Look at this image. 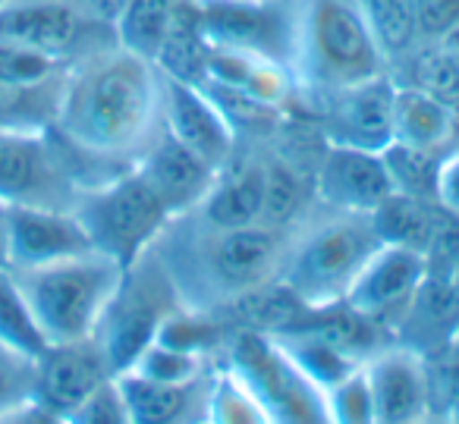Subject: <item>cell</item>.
I'll return each mask as SVG.
<instances>
[{
	"label": "cell",
	"mask_w": 459,
	"mask_h": 424,
	"mask_svg": "<svg viewBox=\"0 0 459 424\" xmlns=\"http://www.w3.org/2000/svg\"><path fill=\"white\" fill-rule=\"evenodd\" d=\"M164 126V76L152 60L110 45L66 66L57 129L82 151L129 167Z\"/></svg>",
	"instance_id": "obj_1"
},
{
	"label": "cell",
	"mask_w": 459,
	"mask_h": 424,
	"mask_svg": "<svg viewBox=\"0 0 459 424\" xmlns=\"http://www.w3.org/2000/svg\"><path fill=\"white\" fill-rule=\"evenodd\" d=\"M202 221V217H198ZM293 227H211L202 221V229L192 236L186 261H164L183 305L221 311L233 299L258 290V286L281 280Z\"/></svg>",
	"instance_id": "obj_2"
},
{
	"label": "cell",
	"mask_w": 459,
	"mask_h": 424,
	"mask_svg": "<svg viewBox=\"0 0 459 424\" xmlns=\"http://www.w3.org/2000/svg\"><path fill=\"white\" fill-rule=\"evenodd\" d=\"M293 76L299 95L325 98L390 73L359 0H299Z\"/></svg>",
	"instance_id": "obj_3"
},
{
	"label": "cell",
	"mask_w": 459,
	"mask_h": 424,
	"mask_svg": "<svg viewBox=\"0 0 459 424\" xmlns=\"http://www.w3.org/2000/svg\"><path fill=\"white\" fill-rule=\"evenodd\" d=\"M377 246L381 239L368 214L327 211V217L293 227L281 280L308 308L337 305L346 299L356 273Z\"/></svg>",
	"instance_id": "obj_4"
},
{
	"label": "cell",
	"mask_w": 459,
	"mask_h": 424,
	"mask_svg": "<svg viewBox=\"0 0 459 424\" xmlns=\"http://www.w3.org/2000/svg\"><path fill=\"white\" fill-rule=\"evenodd\" d=\"M13 273L48 342H79L95 336L123 267L101 252H85Z\"/></svg>",
	"instance_id": "obj_5"
},
{
	"label": "cell",
	"mask_w": 459,
	"mask_h": 424,
	"mask_svg": "<svg viewBox=\"0 0 459 424\" xmlns=\"http://www.w3.org/2000/svg\"><path fill=\"white\" fill-rule=\"evenodd\" d=\"M177 305H183V299L154 246L139 261L123 267L120 286L95 330V342L101 346L114 377L129 371L142 349L152 346L164 317Z\"/></svg>",
	"instance_id": "obj_6"
},
{
	"label": "cell",
	"mask_w": 459,
	"mask_h": 424,
	"mask_svg": "<svg viewBox=\"0 0 459 424\" xmlns=\"http://www.w3.org/2000/svg\"><path fill=\"white\" fill-rule=\"evenodd\" d=\"M73 214L82 221L95 252L114 258L120 267L139 261L173 221L135 167L95 189H85Z\"/></svg>",
	"instance_id": "obj_7"
},
{
	"label": "cell",
	"mask_w": 459,
	"mask_h": 424,
	"mask_svg": "<svg viewBox=\"0 0 459 424\" xmlns=\"http://www.w3.org/2000/svg\"><path fill=\"white\" fill-rule=\"evenodd\" d=\"M227 368L255 393L271 424H331L327 396L271 333L233 330L227 340Z\"/></svg>",
	"instance_id": "obj_8"
},
{
	"label": "cell",
	"mask_w": 459,
	"mask_h": 424,
	"mask_svg": "<svg viewBox=\"0 0 459 424\" xmlns=\"http://www.w3.org/2000/svg\"><path fill=\"white\" fill-rule=\"evenodd\" d=\"M0 39L64 66L117 45L114 26L91 16L79 0H10L0 7Z\"/></svg>",
	"instance_id": "obj_9"
},
{
	"label": "cell",
	"mask_w": 459,
	"mask_h": 424,
	"mask_svg": "<svg viewBox=\"0 0 459 424\" xmlns=\"http://www.w3.org/2000/svg\"><path fill=\"white\" fill-rule=\"evenodd\" d=\"M82 195L66 170L54 133L0 129V204L4 208L73 211Z\"/></svg>",
	"instance_id": "obj_10"
},
{
	"label": "cell",
	"mask_w": 459,
	"mask_h": 424,
	"mask_svg": "<svg viewBox=\"0 0 459 424\" xmlns=\"http://www.w3.org/2000/svg\"><path fill=\"white\" fill-rule=\"evenodd\" d=\"M299 0H198L211 48L255 54L293 70Z\"/></svg>",
	"instance_id": "obj_11"
},
{
	"label": "cell",
	"mask_w": 459,
	"mask_h": 424,
	"mask_svg": "<svg viewBox=\"0 0 459 424\" xmlns=\"http://www.w3.org/2000/svg\"><path fill=\"white\" fill-rule=\"evenodd\" d=\"M312 192L327 211L371 214L384 198L394 195V183L381 151L325 142L321 158L315 160Z\"/></svg>",
	"instance_id": "obj_12"
},
{
	"label": "cell",
	"mask_w": 459,
	"mask_h": 424,
	"mask_svg": "<svg viewBox=\"0 0 459 424\" xmlns=\"http://www.w3.org/2000/svg\"><path fill=\"white\" fill-rule=\"evenodd\" d=\"M377 424H421L431 418L434 393L428 359L390 342L365 361Z\"/></svg>",
	"instance_id": "obj_13"
},
{
	"label": "cell",
	"mask_w": 459,
	"mask_h": 424,
	"mask_svg": "<svg viewBox=\"0 0 459 424\" xmlns=\"http://www.w3.org/2000/svg\"><path fill=\"white\" fill-rule=\"evenodd\" d=\"M394 85L387 73L365 85L318 98L325 142L384 151L394 142Z\"/></svg>",
	"instance_id": "obj_14"
},
{
	"label": "cell",
	"mask_w": 459,
	"mask_h": 424,
	"mask_svg": "<svg viewBox=\"0 0 459 424\" xmlns=\"http://www.w3.org/2000/svg\"><path fill=\"white\" fill-rule=\"evenodd\" d=\"M164 76V73H160ZM164 129L217 173L233 164L239 135L202 85L164 76Z\"/></svg>",
	"instance_id": "obj_15"
},
{
	"label": "cell",
	"mask_w": 459,
	"mask_h": 424,
	"mask_svg": "<svg viewBox=\"0 0 459 424\" xmlns=\"http://www.w3.org/2000/svg\"><path fill=\"white\" fill-rule=\"evenodd\" d=\"M428 277V258L415 248L403 246H377L375 255L356 273L343 302L356 308L359 315L377 321L390 333V324L396 321L412 292Z\"/></svg>",
	"instance_id": "obj_16"
},
{
	"label": "cell",
	"mask_w": 459,
	"mask_h": 424,
	"mask_svg": "<svg viewBox=\"0 0 459 424\" xmlns=\"http://www.w3.org/2000/svg\"><path fill=\"white\" fill-rule=\"evenodd\" d=\"M114 377L101 346L91 340L51 342L35 361V405L64 418Z\"/></svg>",
	"instance_id": "obj_17"
},
{
	"label": "cell",
	"mask_w": 459,
	"mask_h": 424,
	"mask_svg": "<svg viewBox=\"0 0 459 424\" xmlns=\"http://www.w3.org/2000/svg\"><path fill=\"white\" fill-rule=\"evenodd\" d=\"M133 167L148 183V189L160 198V204H164L173 221L198 211V204L208 198L211 186L217 179L214 167L204 164L198 154H192L164 126H160V133L154 135V142L139 154V160Z\"/></svg>",
	"instance_id": "obj_18"
},
{
	"label": "cell",
	"mask_w": 459,
	"mask_h": 424,
	"mask_svg": "<svg viewBox=\"0 0 459 424\" xmlns=\"http://www.w3.org/2000/svg\"><path fill=\"white\" fill-rule=\"evenodd\" d=\"M7 246L13 271H29V267L95 252L82 221L73 211L57 208H10Z\"/></svg>",
	"instance_id": "obj_19"
},
{
	"label": "cell",
	"mask_w": 459,
	"mask_h": 424,
	"mask_svg": "<svg viewBox=\"0 0 459 424\" xmlns=\"http://www.w3.org/2000/svg\"><path fill=\"white\" fill-rule=\"evenodd\" d=\"M459 327V283L456 277L428 273L412 292L406 308L390 324V336L419 355H440L453 346Z\"/></svg>",
	"instance_id": "obj_20"
},
{
	"label": "cell",
	"mask_w": 459,
	"mask_h": 424,
	"mask_svg": "<svg viewBox=\"0 0 459 424\" xmlns=\"http://www.w3.org/2000/svg\"><path fill=\"white\" fill-rule=\"evenodd\" d=\"M202 82L223 85V89L237 91V95L249 98L262 108L281 110V114H287L299 98V85H296L290 66L255 57V54L227 51V48H211L208 73H204Z\"/></svg>",
	"instance_id": "obj_21"
},
{
	"label": "cell",
	"mask_w": 459,
	"mask_h": 424,
	"mask_svg": "<svg viewBox=\"0 0 459 424\" xmlns=\"http://www.w3.org/2000/svg\"><path fill=\"white\" fill-rule=\"evenodd\" d=\"M394 139L446 154L459 139V98H440L419 85H394Z\"/></svg>",
	"instance_id": "obj_22"
},
{
	"label": "cell",
	"mask_w": 459,
	"mask_h": 424,
	"mask_svg": "<svg viewBox=\"0 0 459 424\" xmlns=\"http://www.w3.org/2000/svg\"><path fill=\"white\" fill-rule=\"evenodd\" d=\"M208 377L211 371L195 384H158V380L123 371L114 380L133 424H195L204 418Z\"/></svg>",
	"instance_id": "obj_23"
},
{
	"label": "cell",
	"mask_w": 459,
	"mask_h": 424,
	"mask_svg": "<svg viewBox=\"0 0 459 424\" xmlns=\"http://www.w3.org/2000/svg\"><path fill=\"white\" fill-rule=\"evenodd\" d=\"M264 208V164L262 160H237L217 173L208 198L198 204V214L211 227H252L262 223Z\"/></svg>",
	"instance_id": "obj_24"
},
{
	"label": "cell",
	"mask_w": 459,
	"mask_h": 424,
	"mask_svg": "<svg viewBox=\"0 0 459 424\" xmlns=\"http://www.w3.org/2000/svg\"><path fill=\"white\" fill-rule=\"evenodd\" d=\"M211 41L202 29V13H198V0H179L173 7V20L167 29V39L160 45L154 66L164 76L179 79V82L198 85L208 73Z\"/></svg>",
	"instance_id": "obj_25"
},
{
	"label": "cell",
	"mask_w": 459,
	"mask_h": 424,
	"mask_svg": "<svg viewBox=\"0 0 459 424\" xmlns=\"http://www.w3.org/2000/svg\"><path fill=\"white\" fill-rule=\"evenodd\" d=\"M440 214H444V208L437 202H421V198H409L394 192L368 217L384 246H403L428 255L434 233L440 227Z\"/></svg>",
	"instance_id": "obj_26"
},
{
	"label": "cell",
	"mask_w": 459,
	"mask_h": 424,
	"mask_svg": "<svg viewBox=\"0 0 459 424\" xmlns=\"http://www.w3.org/2000/svg\"><path fill=\"white\" fill-rule=\"evenodd\" d=\"M64 76L39 79V82H0V129L7 133H48L57 123Z\"/></svg>",
	"instance_id": "obj_27"
},
{
	"label": "cell",
	"mask_w": 459,
	"mask_h": 424,
	"mask_svg": "<svg viewBox=\"0 0 459 424\" xmlns=\"http://www.w3.org/2000/svg\"><path fill=\"white\" fill-rule=\"evenodd\" d=\"M264 164V208L262 223L268 227H296L299 214L306 211L308 195L312 192V179L306 177L299 164L287 154H274V158H262Z\"/></svg>",
	"instance_id": "obj_28"
},
{
	"label": "cell",
	"mask_w": 459,
	"mask_h": 424,
	"mask_svg": "<svg viewBox=\"0 0 459 424\" xmlns=\"http://www.w3.org/2000/svg\"><path fill=\"white\" fill-rule=\"evenodd\" d=\"M274 340L281 342L283 352L299 365V371L308 374L325 393L365 365V361H359L356 355L333 346L331 340L312 333V330H290V333H277Z\"/></svg>",
	"instance_id": "obj_29"
},
{
	"label": "cell",
	"mask_w": 459,
	"mask_h": 424,
	"mask_svg": "<svg viewBox=\"0 0 459 424\" xmlns=\"http://www.w3.org/2000/svg\"><path fill=\"white\" fill-rule=\"evenodd\" d=\"M230 333H233V330H230V324L223 321V315H217V311L177 305V308L164 317V324H160L154 340L170 349H179V352L211 359V352L227 349Z\"/></svg>",
	"instance_id": "obj_30"
},
{
	"label": "cell",
	"mask_w": 459,
	"mask_h": 424,
	"mask_svg": "<svg viewBox=\"0 0 459 424\" xmlns=\"http://www.w3.org/2000/svg\"><path fill=\"white\" fill-rule=\"evenodd\" d=\"M0 342L35 361L51 346L35 321L32 305H29L13 267H0Z\"/></svg>",
	"instance_id": "obj_31"
},
{
	"label": "cell",
	"mask_w": 459,
	"mask_h": 424,
	"mask_svg": "<svg viewBox=\"0 0 459 424\" xmlns=\"http://www.w3.org/2000/svg\"><path fill=\"white\" fill-rule=\"evenodd\" d=\"M177 4L179 0H129L114 26L117 45L154 64V57H158L160 45L167 39Z\"/></svg>",
	"instance_id": "obj_32"
},
{
	"label": "cell",
	"mask_w": 459,
	"mask_h": 424,
	"mask_svg": "<svg viewBox=\"0 0 459 424\" xmlns=\"http://www.w3.org/2000/svg\"><path fill=\"white\" fill-rule=\"evenodd\" d=\"M381 158L384 167H387L390 183H394V192L421 198V202H437V167L444 154L394 139L381 151Z\"/></svg>",
	"instance_id": "obj_33"
},
{
	"label": "cell",
	"mask_w": 459,
	"mask_h": 424,
	"mask_svg": "<svg viewBox=\"0 0 459 424\" xmlns=\"http://www.w3.org/2000/svg\"><path fill=\"white\" fill-rule=\"evenodd\" d=\"M204 421L208 424H271L268 411L255 399V393L230 371L227 365L214 368L208 377L204 396Z\"/></svg>",
	"instance_id": "obj_34"
},
{
	"label": "cell",
	"mask_w": 459,
	"mask_h": 424,
	"mask_svg": "<svg viewBox=\"0 0 459 424\" xmlns=\"http://www.w3.org/2000/svg\"><path fill=\"white\" fill-rule=\"evenodd\" d=\"M359 4H362L365 20L390 64L406 60L421 45L409 0H359Z\"/></svg>",
	"instance_id": "obj_35"
},
{
	"label": "cell",
	"mask_w": 459,
	"mask_h": 424,
	"mask_svg": "<svg viewBox=\"0 0 459 424\" xmlns=\"http://www.w3.org/2000/svg\"><path fill=\"white\" fill-rule=\"evenodd\" d=\"M208 365L211 359L179 352V349H170L154 340L152 346L142 349V355L133 361L129 371L139 374V377L158 380V384H195V380H202L208 374Z\"/></svg>",
	"instance_id": "obj_36"
},
{
	"label": "cell",
	"mask_w": 459,
	"mask_h": 424,
	"mask_svg": "<svg viewBox=\"0 0 459 424\" xmlns=\"http://www.w3.org/2000/svg\"><path fill=\"white\" fill-rule=\"evenodd\" d=\"M35 402V359L0 342V421Z\"/></svg>",
	"instance_id": "obj_37"
},
{
	"label": "cell",
	"mask_w": 459,
	"mask_h": 424,
	"mask_svg": "<svg viewBox=\"0 0 459 424\" xmlns=\"http://www.w3.org/2000/svg\"><path fill=\"white\" fill-rule=\"evenodd\" d=\"M327 396V415L331 424H377L375 418V399H371V386L365 377V365L337 386L325 393Z\"/></svg>",
	"instance_id": "obj_38"
},
{
	"label": "cell",
	"mask_w": 459,
	"mask_h": 424,
	"mask_svg": "<svg viewBox=\"0 0 459 424\" xmlns=\"http://www.w3.org/2000/svg\"><path fill=\"white\" fill-rule=\"evenodd\" d=\"M60 70L66 66L57 60L0 39V82H39V79L57 76Z\"/></svg>",
	"instance_id": "obj_39"
},
{
	"label": "cell",
	"mask_w": 459,
	"mask_h": 424,
	"mask_svg": "<svg viewBox=\"0 0 459 424\" xmlns=\"http://www.w3.org/2000/svg\"><path fill=\"white\" fill-rule=\"evenodd\" d=\"M60 424H133V418H129V411H126L120 386L110 377L108 384L98 386L82 405L66 411V415L60 418Z\"/></svg>",
	"instance_id": "obj_40"
},
{
	"label": "cell",
	"mask_w": 459,
	"mask_h": 424,
	"mask_svg": "<svg viewBox=\"0 0 459 424\" xmlns=\"http://www.w3.org/2000/svg\"><path fill=\"white\" fill-rule=\"evenodd\" d=\"M421 45H446L459 32V0H409Z\"/></svg>",
	"instance_id": "obj_41"
},
{
	"label": "cell",
	"mask_w": 459,
	"mask_h": 424,
	"mask_svg": "<svg viewBox=\"0 0 459 424\" xmlns=\"http://www.w3.org/2000/svg\"><path fill=\"white\" fill-rule=\"evenodd\" d=\"M437 204L459 217V145L440 158L437 167Z\"/></svg>",
	"instance_id": "obj_42"
},
{
	"label": "cell",
	"mask_w": 459,
	"mask_h": 424,
	"mask_svg": "<svg viewBox=\"0 0 459 424\" xmlns=\"http://www.w3.org/2000/svg\"><path fill=\"white\" fill-rule=\"evenodd\" d=\"M85 10H89L91 16H98L101 22H108V26H117V20H120V13L126 10L129 0H79Z\"/></svg>",
	"instance_id": "obj_43"
},
{
	"label": "cell",
	"mask_w": 459,
	"mask_h": 424,
	"mask_svg": "<svg viewBox=\"0 0 459 424\" xmlns=\"http://www.w3.org/2000/svg\"><path fill=\"white\" fill-rule=\"evenodd\" d=\"M0 424H60L57 415H51L48 409H41V405H26V409H20L16 415L4 418Z\"/></svg>",
	"instance_id": "obj_44"
},
{
	"label": "cell",
	"mask_w": 459,
	"mask_h": 424,
	"mask_svg": "<svg viewBox=\"0 0 459 424\" xmlns=\"http://www.w3.org/2000/svg\"><path fill=\"white\" fill-rule=\"evenodd\" d=\"M7 223H10V208H4V204H0V267H10Z\"/></svg>",
	"instance_id": "obj_45"
},
{
	"label": "cell",
	"mask_w": 459,
	"mask_h": 424,
	"mask_svg": "<svg viewBox=\"0 0 459 424\" xmlns=\"http://www.w3.org/2000/svg\"><path fill=\"white\" fill-rule=\"evenodd\" d=\"M450 349H456V352H459V327H456V336H453V346Z\"/></svg>",
	"instance_id": "obj_46"
},
{
	"label": "cell",
	"mask_w": 459,
	"mask_h": 424,
	"mask_svg": "<svg viewBox=\"0 0 459 424\" xmlns=\"http://www.w3.org/2000/svg\"><path fill=\"white\" fill-rule=\"evenodd\" d=\"M421 424H434V421H431V418H428V421H421ZM437 424H450V421H446V418H444V421H437Z\"/></svg>",
	"instance_id": "obj_47"
},
{
	"label": "cell",
	"mask_w": 459,
	"mask_h": 424,
	"mask_svg": "<svg viewBox=\"0 0 459 424\" xmlns=\"http://www.w3.org/2000/svg\"><path fill=\"white\" fill-rule=\"evenodd\" d=\"M7 4H10V0H0V7H7Z\"/></svg>",
	"instance_id": "obj_48"
},
{
	"label": "cell",
	"mask_w": 459,
	"mask_h": 424,
	"mask_svg": "<svg viewBox=\"0 0 459 424\" xmlns=\"http://www.w3.org/2000/svg\"><path fill=\"white\" fill-rule=\"evenodd\" d=\"M456 283H459V267H456Z\"/></svg>",
	"instance_id": "obj_49"
},
{
	"label": "cell",
	"mask_w": 459,
	"mask_h": 424,
	"mask_svg": "<svg viewBox=\"0 0 459 424\" xmlns=\"http://www.w3.org/2000/svg\"><path fill=\"white\" fill-rule=\"evenodd\" d=\"M195 424H208V421H204V418H202V421H195Z\"/></svg>",
	"instance_id": "obj_50"
}]
</instances>
